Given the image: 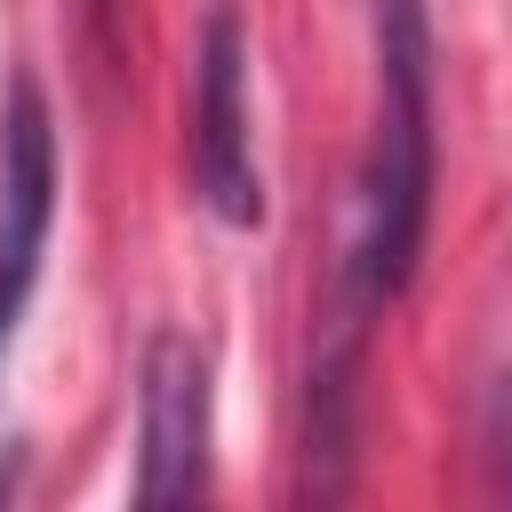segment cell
Listing matches in <instances>:
<instances>
[{
	"label": "cell",
	"mask_w": 512,
	"mask_h": 512,
	"mask_svg": "<svg viewBox=\"0 0 512 512\" xmlns=\"http://www.w3.org/2000/svg\"><path fill=\"white\" fill-rule=\"evenodd\" d=\"M376 120L352 176V232L336 256L328 352L312 360V464L352 440V376L368 328L408 296L432 232V0H376Z\"/></svg>",
	"instance_id": "1"
},
{
	"label": "cell",
	"mask_w": 512,
	"mask_h": 512,
	"mask_svg": "<svg viewBox=\"0 0 512 512\" xmlns=\"http://www.w3.org/2000/svg\"><path fill=\"white\" fill-rule=\"evenodd\" d=\"M192 200L248 232L264 224V168H256V112H248V16L240 0H208L192 32V136H184Z\"/></svg>",
	"instance_id": "2"
},
{
	"label": "cell",
	"mask_w": 512,
	"mask_h": 512,
	"mask_svg": "<svg viewBox=\"0 0 512 512\" xmlns=\"http://www.w3.org/2000/svg\"><path fill=\"white\" fill-rule=\"evenodd\" d=\"M216 480V368L184 328H152L136 360V504H192Z\"/></svg>",
	"instance_id": "3"
},
{
	"label": "cell",
	"mask_w": 512,
	"mask_h": 512,
	"mask_svg": "<svg viewBox=\"0 0 512 512\" xmlns=\"http://www.w3.org/2000/svg\"><path fill=\"white\" fill-rule=\"evenodd\" d=\"M488 464H496V488L512 496V376H504V392L488 408Z\"/></svg>",
	"instance_id": "5"
},
{
	"label": "cell",
	"mask_w": 512,
	"mask_h": 512,
	"mask_svg": "<svg viewBox=\"0 0 512 512\" xmlns=\"http://www.w3.org/2000/svg\"><path fill=\"white\" fill-rule=\"evenodd\" d=\"M48 232H56V120H48L40 80L16 72L8 112H0V368L40 288ZM0 496H8V464H0Z\"/></svg>",
	"instance_id": "4"
}]
</instances>
